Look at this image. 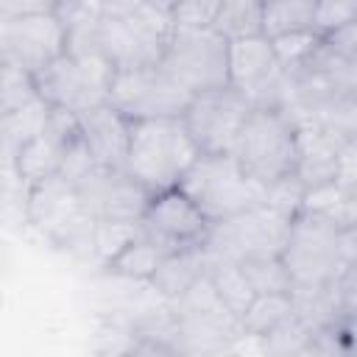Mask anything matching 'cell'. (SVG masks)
<instances>
[{"mask_svg":"<svg viewBox=\"0 0 357 357\" xmlns=\"http://www.w3.org/2000/svg\"><path fill=\"white\" fill-rule=\"evenodd\" d=\"M201 151L184 128L181 117H142L128 123L126 173L137 178L151 195L178 187L184 170Z\"/></svg>","mask_w":357,"mask_h":357,"instance_id":"6da1fadb","label":"cell"},{"mask_svg":"<svg viewBox=\"0 0 357 357\" xmlns=\"http://www.w3.org/2000/svg\"><path fill=\"white\" fill-rule=\"evenodd\" d=\"M170 14L151 0H103L98 42L114 70L156 64L170 36Z\"/></svg>","mask_w":357,"mask_h":357,"instance_id":"7a4b0ae2","label":"cell"},{"mask_svg":"<svg viewBox=\"0 0 357 357\" xmlns=\"http://www.w3.org/2000/svg\"><path fill=\"white\" fill-rule=\"evenodd\" d=\"M354 229H340L324 218L296 212L290 218L282 262L293 287H326L354 265Z\"/></svg>","mask_w":357,"mask_h":357,"instance_id":"3957f363","label":"cell"},{"mask_svg":"<svg viewBox=\"0 0 357 357\" xmlns=\"http://www.w3.org/2000/svg\"><path fill=\"white\" fill-rule=\"evenodd\" d=\"M237 165L265 190L296 170V123L284 109L251 106L229 151Z\"/></svg>","mask_w":357,"mask_h":357,"instance_id":"277c9868","label":"cell"},{"mask_svg":"<svg viewBox=\"0 0 357 357\" xmlns=\"http://www.w3.org/2000/svg\"><path fill=\"white\" fill-rule=\"evenodd\" d=\"M178 190L187 192L212 223L265 204V187L245 176L231 153H198L184 170Z\"/></svg>","mask_w":357,"mask_h":357,"instance_id":"5b68a950","label":"cell"},{"mask_svg":"<svg viewBox=\"0 0 357 357\" xmlns=\"http://www.w3.org/2000/svg\"><path fill=\"white\" fill-rule=\"evenodd\" d=\"M159 64L192 95L229 84V42L212 28L173 25Z\"/></svg>","mask_w":357,"mask_h":357,"instance_id":"8992f818","label":"cell"},{"mask_svg":"<svg viewBox=\"0 0 357 357\" xmlns=\"http://www.w3.org/2000/svg\"><path fill=\"white\" fill-rule=\"evenodd\" d=\"M290 218L276 212L268 204H257L231 218L215 220L204 240V248L220 259H251V257H276L284 248Z\"/></svg>","mask_w":357,"mask_h":357,"instance_id":"52a82bcc","label":"cell"},{"mask_svg":"<svg viewBox=\"0 0 357 357\" xmlns=\"http://www.w3.org/2000/svg\"><path fill=\"white\" fill-rule=\"evenodd\" d=\"M190 98L192 92L184 89L156 61L134 70H114L106 103L114 106L128 120H142V117H181Z\"/></svg>","mask_w":357,"mask_h":357,"instance_id":"ba28073f","label":"cell"},{"mask_svg":"<svg viewBox=\"0 0 357 357\" xmlns=\"http://www.w3.org/2000/svg\"><path fill=\"white\" fill-rule=\"evenodd\" d=\"M112 75L114 67L106 59H73L61 53L33 75V86L47 106L78 114L89 106L106 103Z\"/></svg>","mask_w":357,"mask_h":357,"instance_id":"9c48e42d","label":"cell"},{"mask_svg":"<svg viewBox=\"0 0 357 357\" xmlns=\"http://www.w3.org/2000/svg\"><path fill=\"white\" fill-rule=\"evenodd\" d=\"M248 112V98L231 84H226L195 92L184 106L181 120L201 153H229Z\"/></svg>","mask_w":357,"mask_h":357,"instance_id":"30bf717a","label":"cell"},{"mask_svg":"<svg viewBox=\"0 0 357 357\" xmlns=\"http://www.w3.org/2000/svg\"><path fill=\"white\" fill-rule=\"evenodd\" d=\"M209 226H212V220L178 187L153 192L145 212L139 215L142 234L153 245H159L165 254L178 251V248L204 245V240L209 234Z\"/></svg>","mask_w":357,"mask_h":357,"instance_id":"8fae6325","label":"cell"},{"mask_svg":"<svg viewBox=\"0 0 357 357\" xmlns=\"http://www.w3.org/2000/svg\"><path fill=\"white\" fill-rule=\"evenodd\" d=\"M64 53V28L53 14L0 17V61L36 75Z\"/></svg>","mask_w":357,"mask_h":357,"instance_id":"7c38bea8","label":"cell"},{"mask_svg":"<svg viewBox=\"0 0 357 357\" xmlns=\"http://www.w3.org/2000/svg\"><path fill=\"white\" fill-rule=\"evenodd\" d=\"M81 204L95 218L112 220H139L151 192L126 173V167H100L95 165L78 184Z\"/></svg>","mask_w":357,"mask_h":357,"instance_id":"4fadbf2b","label":"cell"},{"mask_svg":"<svg viewBox=\"0 0 357 357\" xmlns=\"http://www.w3.org/2000/svg\"><path fill=\"white\" fill-rule=\"evenodd\" d=\"M84 212L86 209L81 204L78 187L59 170L25 187V223H31L47 240Z\"/></svg>","mask_w":357,"mask_h":357,"instance_id":"5bb4252c","label":"cell"},{"mask_svg":"<svg viewBox=\"0 0 357 357\" xmlns=\"http://www.w3.org/2000/svg\"><path fill=\"white\" fill-rule=\"evenodd\" d=\"M128 117L109 103L89 106L78 112V128L86 151L100 167H123L128 145Z\"/></svg>","mask_w":357,"mask_h":357,"instance_id":"9a60e30c","label":"cell"},{"mask_svg":"<svg viewBox=\"0 0 357 357\" xmlns=\"http://www.w3.org/2000/svg\"><path fill=\"white\" fill-rule=\"evenodd\" d=\"M209 268V251L204 245H192V248H178V251H167L156 271L151 273L148 284L162 296V298H176L192 279H198L204 271Z\"/></svg>","mask_w":357,"mask_h":357,"instance_id":"2e32d148","label":"cell"},{"mask_svg":"<svg viewBox=\"0 0 357 357\" xmlns=\"http://www.w3.org/2000/svg\"><path fill=\"white\" fill-rule=\"evenodd\" d=\"M354 198H357L354 190H346V187H340L329 178V181L304 187L301 201H298V212L324 218V220H329L340 229H354V220H357Z\"/></svg>","mask_w":357,"mask_h":357,"instance_id":"e0dca14e","label":"cell"},{"mask_svg":"<svg viewBox=\"0 0 357 357\" xmlns=\"http://www.w3.org/2000/svg\"><path fill=\"white\" fill-rule=\"evenodd\" d=\"M61 153L64 148L59 142H53L42 128L36 134H31L14 153V162H11V178H17L22 187L50 176L59 170L61 165Z\"/></svg>","mask_w":357,"mask_h":357,"instance_id":"ac0fdd59","label":"cell"},{"mask_svg":"<svg viewBox=\"0 0 357 357\" xmlns=\"http://www.w3.org/2000/svg\"><path fill=\"white\" fill-rule=\"evenodd\" d=\"M209 279H212V287L220 298V304L226 307V312L231 318L240 321V315L245 312V307L251 304V298L257 296L251 282L245 279L240 262L234 259H220V257H212L209 254V268H206Z\"/></svg>","mask_w":357,"mask_h":357,"instance_id":"d6986e66","label":"cell"},{"mask_svg":"<svg viewBox=\"0 0 357 357\" xmlns=\"http://www.w3.org/2000/svg\"><path fill=\"white\" fill-rule=\"evenodd\" d=\"M293 315V296L290 293H257L245 312L240 315V337L259 340L271 329H276L284 318Z\"/></svg>","mask_w":357,"mask_h":357,"instance_id":"ffe728a7","label":"cell"},{"mask_svg":"<svg viewBox=\"0 0 357 357\" xmlns=\"http://www.w3.org/2000/svg\"><path fill=\"white\" fill-rule=\"evenodd\" d=\"M209 28L226 42L262 33V0H220Z\"/></svg>","mask_w":357,"mask_h":357,"instance_id":"44dd1931","label":"cell"},{"mask_svg":"<svg viewBox=\"0 0 357 357\" xmlns=\"http://www.w3.org/2000/svg\"><path fill=\"white\" fill-rule=\"evenodd\" d=\"M162 257H165V251H162L159 245H153L145 234H139V237H134L123 251H117L112 259H106V262H103V271L112 273V276L148 282Z\"/></svg>","mask_w":357,"mask_h":357,"instance_id":"7402d4cb","label":"cell"},{"mask_svg":"<svg viewBox=\"0 0 357 357\" xmlns=\"http://www.w3.org/2000/svg\"><path fill=\"white\" fill-rule=\"evenodd\" d=\"M315 0H265L262 3V36L276 39L282 33L312 31Z\"/></svg>","mask_w":357,"mask_h":357,"instance_id":"603a6c76","label":"cell"},{"mask_svg":"<svg viewBox=\"0 0 357 357\" xmlns=\"http://www.w3.org/2000/svg\"><path fill=\"white\" fill-rule=\"evenodd\" d=\"M139 220H112V218H95V231H92V254L100 259H112L117 251H123L134 237H139Z\"/></svg>","mask_w":357,"mask_h":357,"instance_id":"cb8c5ba5","label":"cell"},{"mask_svg":"<svg viewBox=\"0 0 357 357\" xmlns=\"http://www.w3.org/2000/svg\"><path fill=\"white\" fill-rule=\"evenodd\" d=\"M240 268L245 273V279L251 282L254 293H290L293 282L290 273L282 262V257H251V259H240Z\"/></svg>","mask_w":357,"mask_h":357,"instance_id":"d4e9b609","label":"cell"},{"mask_svg":"<svg viewBox=\"0 0 357 357\" xmlns=\"http://www.w3.org/2000/svg\"><path fill=\"white\" fill-rule=\"evenodd\" d=\"M39 95H36V86H33V75L14 67V64L0 61V117L25 109Z\"/></svg>","mask_w":357,"mask_h":357,"instance_id":"484cf974","label":"cell"},{"mask_svg":"<svg viewBox=\"0 0 357 357\" xmlns=\"http://www.w3.org/2000/svg\"><path fill=\"white\" fill-rule=\"evenodd\" d=\"M310 329H307V324L293 312L290 318H284L276 329H271L268 335H262L259 337V343H262V349L265 351H271V354H301V351H307V346H310Z\"/></svg>","mask_w":357,"mask_h":357,"instance_id":"4316f807","label":"cell"},{"mask_svg":"<svg viewBox=\"0 0 357 357\" xmlns=\"http://www.w3.org/2000/svg\"><path fill=\"white\" fill-rule=\"evenodd\" d=\"M318 39H321V33H315V31H296V33H282V36L271 39V45H273V53H276V61L282 64V70H293L312 53Z\"/></svg>","mask_w":357,"mask_h":357,"instance_id":"83f0119b","label":"cell"},{"mask_svg":"<svg viewBox=\"0 0 357 357\" xmlns=\"http://www.w3.org/2000/svg\"><path fill=\"white\" fill-rule=\"evenodd\" d=\"M349 22H357V0H315V8H312L315 33L324 36Z\"/></svg>","mask_w":357,"mask_h":357,"instance_id":"f1b7e54d","label":"cell"},{"mask_svg":"<svg viewBox=\"0 0 357 357\" xmlns=\"http://www.w3.org/2000/svg\"><path fill=\"white\" fill-rule=\"evenodd\" d=\"M220 0H176L170 6V22L187 28H209Z\"/></svg>","mask_w":357,"mask_h":357,"instance_id":"f546056e","label":"cell"},{"mask_svg":"<svg viewBox=\"0 0 357 357\" xmlns=\"http://www.w3.org/2000/svg\"><path fill=\"white\" fill-rule=\"evenodd\" d=\"M332 181L340 184V187H346V190H354V192H357V142H354V139H346L343 148L337 151Z\"/></svg>","mask_w":357,"mask_h":357,"instance_id":"4dcf8cb0","label":"cell"},{"mask_svg":"<svg viewBox=\"0 0 357 357\" xmlns=\"http://www.w3.org/2000/svg\"><path fill=\"white\" fill-rule=\"evenodd\" d=\"M56 0H0V17H33L53 14Z\"/></svg>","mask_w":357,"mask_h":357,"instance_id":"1f68e13d","label":"cell"},{"mask_svg":"<svg viewBox=\"0 0 357 357\" xmlns=\"http://www.w3.org/2000/svg\"><path fill=\"white\" fill-rule=\"evenodd\" d=\"M6 190H8V173H6V170H3V165H0V201H3Z\"/></svg>","mask_w":357,"mask_h":357,"instance_id":"d6a6232c","label":"cell"},{"mask_svg":"<svg viewBox=\"0 0 357 357\" xmlns=\"http://www.w3.org/2000/svg\"><path fill=\"white\" fill-rule=\"evenodd\" d=\"M151 3H153V6H159V8H165V11L170 14V6H173L176 0H151Z\"/></svg>","mask_w":357,"mask_h":357,"instance_id":"836d02e7","label":"cell"},{"mask_svg":"<svg viewBox=\"0 0 357 357\" xmlns=\"http://www.w3.org/2000/svg\"><path fill=\"white\" fill-rule=\"evenodd\" d=\"M262 3H265V0H262Z\"/></svg>","mask_w":357,"mask_h":357,"instance_id":"e575fe53","label":"cell"}]
</instances>
